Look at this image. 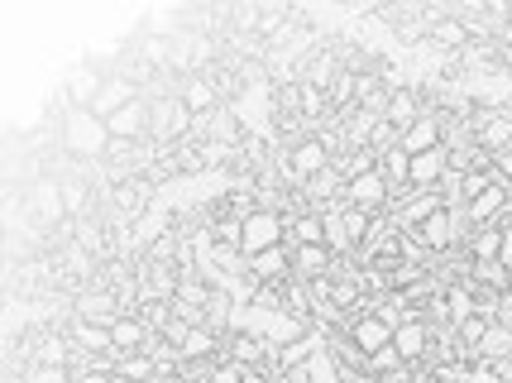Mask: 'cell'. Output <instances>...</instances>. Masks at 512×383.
I'll return each mask as SVG.
<instances>
[{"label":"cell","instance_id":"obj_1","mask_svg":"<svg viewBox=\"0 0 512 383\" xmlns=\"http://www.w3.org/2000/svg\"><path fill=\"white\" fill-rule=\"evenodd\" d=\"M63 144L67 154L77 158H101L106 144H111V130H106V120H96L91 111H72L63 120Z\"/></svg>","mask_w":512,"mask_h":383},{"label":"cell","instance_id":"obj_2","mask_svg":"<svg viewBox=\"0 0 512 383\" xmlns=\"http://www.w3.org/2000/svg\"><path fill=\"white\" fill-rule=\"evenodd\" d=\"M345 202L355 206V211H364V216L383 221V216L393 211V202H398V192H393V182H388L379 168H374V173H364V178L345 182Z\"/></svg>","mask_w":512,"mask_h":383},{"label":"cell","instance_id":"obj_3","mask_svg":"<svg viewBox=\"0 0 512 383\" xmlns=\"http://www.w3.org/2000/svg\"><path fill=\"white\" fill-rule=\"evenodd\" d=\"M278 245H288V216H283V211H268V206H259V211H254V216L245 221L240 254H245V259H254V254L278 249Z\"/></svg>","mask_w":512,"mask_h":383},{"label":"cell","instance_id":"obj_4","mask_svg":"<svg viewBox=\"0 0 512 383\" xmlns=\"http://www.w3.org/2000/svg\"><path fill=\"white\" fill-rule=\"evenodd\" d=\"M474 135H479V149L484 154H503L512 149V106L503 101H479V111H474Z\"/></svg>","mask_w":512,"mask_h":383},{"label":"cell","instance_id":"obj_5","mask_svg":"<svg viewBox=\"0 0 512 383\" xmlns=\"http://www.w3.org/2000/svg\"><path fill=\"white\" fill-rule=\"evenodd\" d=\"M431 345H436V331H431V321H426V316H407L398 331H393V350H398L412 369H422L426 364Z\"/></svg>","mask_w":512,"mask_h":383},{"label":"cell","instance_id":"obj_6","mask_svg":"<svg viewBox=\"0 0 512 383\" xmlns=\"http://www.w3.org/2000/svg\"><path fill=\"white\" fill-rule=\"evenodd\" d=\"M72 316L77 321H91V326H115L120 316V293L115 288H87V293H77V302H72Z\"/></svg>","mask_w":512,"mask_h":383},{"label":"cell","instance_id":"obj_7","mask_svg":"<svg viewBox=\"0 0 512 383\" xmlns=\"http://www.w3.org/2000/svg\"><path fill=\"white\" fill-rule=\"evenodd\" d=\"M106 77L111 72H101L91 58H82L77 68L67 72V82H63V96H67V106H77V111H91V101L101 96V87H106Z\"/></svg>","mask_w":512,"mask_h":383},{"label":"cell","instance_id":"obj_8","mask_svg":"<svg viewBox=\"0 0 512 383\" xmlns=\"http://www.w3.org/2000/svg\"><path fill=\"white\" fill-rule=\"evenodd\" d=\"M106 130H111L115 144H134V139H144L149 130H154V101H130L125 111H115L111 120H106Z\"/></svg>","mask_w":512,"mask_h":383},{"label":"cell","instance_id":"obj_9","mask_svg":"<svg viewBox=\"0 0 512 383\" xmlns=\"http://www.w3.org/2000/svg\"><path fill=\"white\" fill-rule=\"evenodd\" d=\"M245 273L254 278V288H278V283H288L292 278V249L278 245V249L254 254V259H245Z\"/></svg>","mask_w":512,"mask_h":383},{"label":"cell","instance_id":"obj_10","mask_svg":"<svg viewBox=\"0 0 512 383\" xmlns=\"http://www.w3.org/2000/svg\"><path fill=\"white\" fill-rule=\"evenodd\" d=\"M335 269H340V259H335L326 245L292 249V278H297V283H326Z\"/></svg>","mask_w":512,"mask_h":383},{"label":"cell","instance_id":"obj_11","mask_svg":"<svg viewBox=\"0 0 512 383\" xmlns=\"http://www.w3.org/2000/svg\"><path fill=\"white\" fill-rule=\"evenodd\" d=\"M130 101H139L134 77H125V72H111V77H106V87H101V96L91 101V115H96V120H111V115L125 111Z\"/></svg>","mask_w":512,"mask_h":383},{"label":"cell","instance_id":"obj_12","mask_svg":"<svg viewBox=\"0 0 512 383\" xmlns=\"http://www.w3.org/2000/svg\"><path fill=\"white\" fill-rule=\"evenodd\" d=\"M29 211L39 216V221H63L67 216V202H63V182L53 178H39L29 187Z\"/></svg>","mask_w":512,"mask_h":383},{"label":"cell","instance_id":"obj_13","mask_svg":"<svg viewBox=\"0 0 512 383\" xmlns=\"http://www.w3.org/2000/svg\"><path fill=\"white\" fill-rule=\"evenodd\" d=\"M446 144V125H441V115L426 111L412 130H402V149L407 154H426V149H441Z\"/></svg>","mask_w":512,"mask_h":383},{"label":"cell","instance_id":"obj_14","mask_svg":"<svg viewBox=\"0 0 512 383\" xmlns=\"http://www.w3.org/2000/svg\"><path fill=\"white\" fill-rule=\"evenodd\" d=\"M149 336H154V331H149V326H144L139 316H120V321L111 326V350H115V360H120V355H139V350H149Z\"/></svg>","mask_w":512,"mask_h":383},{"label":"cell","instance_id":"obj_15","mask_svg":"<svg viewBox=\"0 0 512 383\" xmlns=\"http://www.w3.org/2000/svg\"><path fill=\"white\" fill-rule=\"evenodd\" d=\"M450 173V149H426V154H412V187H441Z\"/></svg>","mask_w":512,"mask_h":383},{"label":"cell","instance_id":"obj_16","mask_svg":"<svg viewBox=\"0 0 512 383\" xmlns=\"http://www.w3.org/2000/svg\"><path fill=\"white\" fill-rule=\"evenodd\" d=\"M326 245V216L321 211H292L288 216V249Z\"/></svg>","mask_w":512,"mask_h":383},{"label":"cell","instance_id":"obj_17","mask_svg":"<svg viewBox=\"0 0 512 383\" xmlns=\"http://www.w3.org/2000/svg\"><path fill=\"white\" fill-rule=\"evenodd\" d=\"M178 101L192 115L221 111V91H216V82H211V77H187V82H182V91H178Z\"/></svg>","mask_w":512,"mask_h":383},{"label":"cell","instance_id":"obj_18","mask_svg":"<svg viewBox=\"0 0 512 383\" xmlns=\"http://www.w3.org/2000/svg\"><path fill=\"white\" fill-rule=\"evenodd\" d=\"M350 336H355V345L364 350V355H379V350H388L393 345V326L383 321V316H359L355 326H350Z\"/></svg>","mask_w":512,"mask_h":383},{"label":"cell","instance_id":"obj_19","mask_svg":"<svg viewBox=\"0 0 512 383\" xmlns=\"http://www.w3.org/2000/svg\"><path fill=\"white\" fill-rule=\"evenodd\" d=\"M498 249H503V226H474L465 240L469 264H498Z\"/></svg>","mask_w":512,"mask_h":383},{"label":"cell","instance_id":"obj_20","mask_svg":"<svg viewBox=\"0 0 512 383\" xmlns=\"http://www.w3.org/2000/svg\"><path fill=\"white\" fill-rule=\"evenodd\" d=\"M67 336H72L77 350H87V355H115L111 350V326H91V321H77V316H72Z\"/></svg>","mask_w":512,"mask_h":383},{"label":"cell","instance_id":"obj_21","mask_svg":"<svg viewBox=\"0 0 512 383\" xmlns=\"http://www.w3.org/2000/svg\"><path fill=\"white\" fill-rule=\"evenodd\" d=\"M379 173L393 182V192H407V187H412V154H407L402 144L383 149V154H379Z\"/></svg>","mask_w":512,"mask_h":383},{"label":"cell","instance_id":"obj_22","mask_svg":"<svg viewBox=\"0 0 512 383\" xmlns=\"http://www.w3.org/2000/svg\"><path fill=\"white\" fill-rule=\"evenodd\" d=\"M115 374H125V379H134V383H158L163 374H158V364L139 350V355H120L115 360Z\"/></svg>","mask_w":512,"mask_h":383},{"label":"cell","instance_id":"obj_23","mask_svg":"<svg viewBox=\"0 0 512 383\" xmlns=\"http://www.w3.org/2000/svg\"><path fill=\"white\" fill-rule=\"evenodd\" d=\"M407 369H412V364L402 360L393 345H388V350H379V355H369V374H374V379H393V374H407Z\"/></svg>","mask_w":512,"mask_h":383},{"label":"cell","instance_id":"obj_24","mask_svg":"<svg viewBox=\"0 0 512 383\" xmlns=\"http://www.w3.org/2000/svg\"><path fill=\"white\" fill-rule=\"evenodd\" d=\"M63 202H67V216H77V211L87 206V182H82V178H67L63 182Z\"/></svg>","mask_w":512,"mask_h":383},{"label":"cell","instance_id":"obj_25","mask_svg":"<svg viewBox=\"0 0 512 383\" xmlns=\"http://www.w3.org/2000/svg\"><path fill=\"white\" fill-rule=\"evenodd\" d=\"M206 383H245V369H240V364H230V360H225L221 369H216V374H211Z\"/></svg>","mask_w":512,"mask_h":383},{"label":"cell","instance_id":"obj_26","mask_svg":"<svg viewBox=\"0 0 512 383\" xmlns=\"http://www.w3.org/2000/svg\"><path fill=\"white\" fill-rule=\"evenodd\" d=\"M493 163H498V173L512 182V149H503V154H493Z\"/></svg>","mask_w":512,"mask_h":383},{"label":"cell","instance_id":"obj_27","mask_svg":"<svg viewBox=\"0 0 512 383\" xmlns=\"http://www.w3.org/2000/svg\"><path fill=\"white\" fill-rule=\"evenodd\" d=\"M77 383H115V374H101V369H91V374H77Z\"/></svg>","mask_w":512,"mask_h":383},{"label":"cell","instance_id":"obj_28","mask_svg":"<svg viewBox=\"0 0 512 383\" xmlns=\"http://www.w3.org/2000/svg\"><path fill=\"white\" fill-rule=\"evenodd\" d=\"M498 63L512 72V39H508V44H498Z\"/></svg>","mask_w":512,"mask_h":383},{"label":"cell","instance_id":"obj_29","mask_svg":"<svg viewBox=\"0 0 512 383\" xmlns=\"http://www.w3.org/2000/svg\"><path fill=\"white\" fill-rule=\"evenodd\" d=\"M158 383H168V379H158Z\"/></svg>","mask_w":512,"mask_h":383}]
</instances>
